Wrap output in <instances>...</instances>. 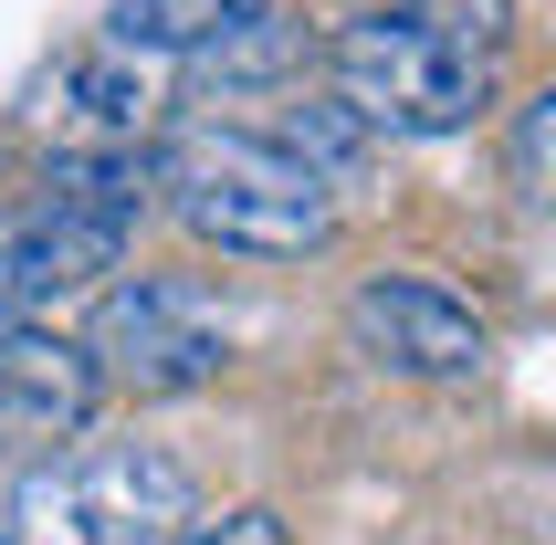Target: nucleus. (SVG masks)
Listing matches in <instances>:
<instances>
[{"instance_id":"9d476101","label":"nucleus","mask_w":556,"mask_h":545,"mask_svg":"<svg viewBox=\"0 0 556 545\" xmlns=\"http://www.w3.org/2000/svg\"><path fill=\"white\" fill-rule=\"evenodd\" d=\"M231 11H242V0H116L105 42H126V53H148V63H179V53H200Z\"/></svg>"},{"instance_id":"ddd939ff","label":"nucleus","mask_w":556,"mask_h":545,"mask_svg":"<svg viewBox=\"0 0 556 545\" xmlns=\"http://www.w3.org/2000/svg\"><path fill=\"white\" fill-rule=\"evenodd\" d=\"M168 545H294V535H283V515H274V504H220V515L200 504V515H189Z\"/></svg>"},{"instance_id":"2eb2a0df","label":"nucleus","mask_w":556,"mask_h":545,"mask_svg":"<svg viewBox=\"0 0 556 545\" xmlns=\"http://www.w3.org/2000/svg\"><path fill=\"white\" fill-rule=\"evenodd\" d=\"M0 545H11V535H0Z\"/></svg>"},{"instance_id":"9b49d317","label":"nucleus","mask_w":556,"mask_h":545,"mask_svg":"<svg viewBox=\"0 0 556 545\" xmlns=\"http://www.w3.org/2000/svg\"><path fill=\"white\" fill-rule=\"evenodd\" d=\"M378 11H400V22L441 31V42H472V53H494L515 31V0H378Z\"/></svg>"},{"instance_id":"39448f33","label":"nucleus","mask_w":556,"mask_h":545,"mask_svg":"<svg viewBox=\"0 0 556 545\" xmlns=\"http://www.w3.org/2000/svg\"><path fill=\"white\" fill-rule=\"evenodd\" d=\"M63 515H74V545H168L200 515V483L157 441H94V452H63Z\"/></svg>"},{"instance_id":"f03ea898","label":"nucleus","mask_w":556,"mask_h":545,"mask_svg":"<svg viewBox=\"0 0 556 545\" xmlns=\"http://www.w3.org/2000/svg\"><path fill=\"white\" fill-rule=\"evenodd\" d=\"M326 85L378 126V137H463L494 105V53L441 42L400 11H357L326 31Z\"/></svg>"},{"instance_id":"1a4fd4ad","label":"nucleus","mask_w":556,"mask_h":545,"mask_svg":"<svg viewBox=\"0 0 556 545\" xmlns=\"http://www.w3.org/2000/svg\"><path fill=\"white\" fill-rule=\"evenodd\" d=\"M263 137H274L305 179H326V189H346V179L378 157V126L357 116L337 85H326V94H294V85H283V105H274V126H263Z\"/></svg>"},{"instance_id":"423d86ee","label":"nucleus","mask_w":556,"mask_h":545,"mask_svg":"<svg viewBox=\"0 0 556 545\" xmlns=\"http://www.w3.org/2000/svg\"><path fill=\"white\" fill-rule=\"evenodd\" d=\"M94 409H105V378L74 335H0V452L11 461H63L94 430Z\"/></svg>"},{"instance_id":"6e6552de","label":"nucleus","mask_w":556,"mask_h":545,"mask_svg":"<svg viewBox=\"0 0 556 545\" xmlns=\"http://www.w3.org/2000/svg\"><path fill=\"white\" fill-rule=\"evenodd\" d=\"M305 63H315V31L283 0H242L200 53H179V85H200V94H283V85H305Z\"/></svg>"},{"instance_id":"4468645a","label":"nucleus","mask_w":556,"mask_h":545,"mask_svg":"<svg viewBox=\"0 0 556 545\" xmlns=\"http://www.w3.org/2000/svg\"><path fill=\"white\" fill-rule=\"evenodd\" d=\"M42 315V283H31V252H22V220L0 211V335H22Z\"/></svg>"},{"instance_id":"7ed1b4c3","label":"nucleus","mask_w":556,"mask_h":545,"mask_svg":"<svg viewBox=\"0 0 556 545\" xmlns=\"http://www.w3.org/2000/svg\"><path fill=\"white\" fill-rule=\"evenodd\" d=\"M94 357V378L126 398H189L220 378V326L200 315V294H179V283H157V272H126V283H94V315L85 335H74Z\"/></svg>"},{"instance_id":"f8f14e48","label":"nucleus","mask_w":556,"mask_h":545,"mask_svg":"<svg viewBox=\"0 0 556 545\" xmlns=\"http://www.w3.org/2000/svg\"><path fill=\"white\" fill-rule=\"evenodd\" d=\"M504 157H515V189H526L535 211L556 220V85L535 94L526 116H515V148H504Z\"/></svg>"},{"instance_id":"f257e3e1","label":"nucleus","mask_w":556,"mask_h":545,"mask_svg":"<svg viewBox=\"0 0 556 545\" xmlns=\"http://www.w3.org/2000/svg\"><path fill=\"white\" fill-rule=\"evenodd\" d=\"M157 211L231 263H305L337 242V189L305 179L263 126H168L157 137Z\"/></svg>"},{"instance_id":"20e7f679","label":"nucleus","mask_w":556,"mask_h":545,"mask_svg":"<svg viewBox=\"0 0 556 545\" xmlns=\"http://www.w3.org/2000/svg\"><path fill=\"white\" fill-rule=\"evenodd\" d=\"M346 346L389 378H472L494 357V326L431 272H368L346 294Z\"/></svg>"},{"instance_id":"0eeeda50","label":"nucleus","mask_w":556,"mask_h":545,"mask_svg":"<svg viewBox=\"0 0 556 545\" xmlns=\"http://www.w3.org/2000/svg\"><path fill=\"white\" fill-rule=\"evenodd\" d=\"M42 126H53V148H157V126H168V63L126 53V42H85V53L53 63Z\"/></svg>"}]
</instances>
